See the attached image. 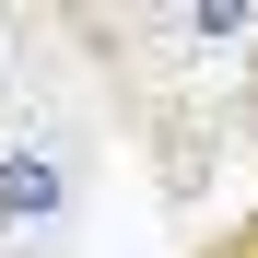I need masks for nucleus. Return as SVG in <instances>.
<instances>
[{"instance_id": "obj_3", "label": "nucleus", "mask_w": 258, "mask_h": 258, "mask_svg": "<svg viewBox=\"0 0 258 258\" xmlns=\"http://www.w3.org/2000/svg\"><path fill=\"white\" fill-rule=\"evenodd\" d=\"M0 258H24V235H12V223H0Z\"/></svg>"}, {"instance_id": "obj_4", "label": "nucleus", "mask_w": 258, "mask_h": 258, "mask_svg": "<svg viewBox=\"0 0 258 258\" xmlns=\"http://www.w3.org/2000/svg\"><path fill=\"white\" fill-rule=\"evenodd\" d=\"M246 94H258V59H246Z\"/></svg>"}, {"instance_id": "obj_2", "label": "nucleus", "mask_w": 258, "mask_h": 258, "mask_svg": "<svg viewBox=\"0 0 258 258\" xmlns=\"http://www.w3.org/2000/svg\"><path fill=\"white\" fill-rule=\"evenodd\" d=\"M188 258H258V211H235V223H211V235H188Z\"/></svg>"}, {"instance_id": "obj_1", "label": "nucleus", "mask_w": 258, "mask_h": 258, "mask_svg": "<svg viewBox=\"0 0 258 258\" xmlns=\"http://www.w3.org/2000/svg\"><path fill=\"white\" fill-rule=\"evenodd\" d=\"M82 200V164L59 153V141H0V223H59V211Z\"/></svg>"}]
</instances>
